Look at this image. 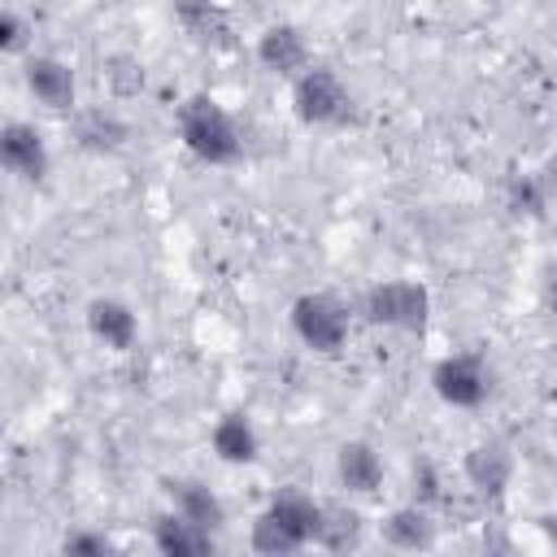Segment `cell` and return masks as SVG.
<instances>
[{"label": "cell", "instance_id": "6da1fadb", "mask_svg": "<svg viewBox=\"0 0 557 557\" xmlns=\"http://www.w3.org/2000/svg\"><path fill=\"white\" fill-rule=\"evenodd\" d=\"M178 135H183V148L209 165H231L244 152V135L235 117L213 96H191L178 104Z\"/></svg>", "mask_w": 557, "mask_h": 557}, {"label": "cell", "instance_id": "7a4b0ae2", "mask_svg": "<svg viewBox=\"0 0 557 557\" xmlns=\"http://www.w3.org/2000/svg\"><path fill=\"white\" fill-rule=\"evenodd\" d=\"M292 104H296V117L305 126H344V122H352V91L326 65H309L305 74L292 78Z\"/></svg>", "mask_w": 557, "mask_h": 557}, {"label": "cell", "instance_id": "3957f363", "mask_svg": "<svg viewBox=\"0 0 557 557\" xmlns=\"http://www.w3.org/2000/svg\"><path fill=\"white\" fill-rule=\"evenodd\" d=\"M426 313H431V292L413 278H383V283L366 287V296H361V318L374 326L422 331Z\"/></svg>", "mask_w": 557, "mask_h": 557}, {"label": "cell", "instance_id": "277c9868", "mask_svg": "<svg viewBox=\"0 0 557 557\" xmlns=\"http://www.w3.org/2000/svg\"><path fill=\"white\" fill-rule=\"evenodd\" d=\"M292 331L313 352H339L348 339V305L331 292H305L292 305Z\"/></svg>", "mask_w": 557, "mask_h": 557}, {"label": "cell", "instance_id": "5b68a950", "mask_svg": "<svg viewBox=\"0 0 557 557\" xmlns=\"http://www.w3.org/2000/svg\"><path fill=\"white\" fill-rule=\"evenodd\" d=\"M431 387L444 405L453 409H474L487 400L492 392V370L479 352H453V357H440L435 370H431Z\"/></svg>", "mask_w": 557, "mask_h": 557}, {"label": "cell", "instance_id": "8992f818", "mask_svg": "<svg viewBox=\"0 0 557 557\" xmlns=\"http://www.w3.org/2000/svg\"><path fill=\"white\" fill-rule=\"evenodd\" d=\"M22 78H26V91L44 109H52V113H74L78 109V83H74V70L61 57H30Z\"/></svg>", "mask_w": 557, "mask_h": 557}, {"label": "cell", "instance_id": "52a82bcc", "mask_svg": "<svg viewBox=\"0 0 557 557\" xmlns=\"http://www.w3.org/2000/svg\"><path fill=\"white\" fill-rule=\"evenodd\" d=\"M0 161H4L9 174L26 178V183H39L48 174V144H44L39 126L4 122V131H0Z\"/></svg>", "mask_w": 557, "mask_h": 557}, {"label": "cell", "instance_id": "ba28073f", "mask_svg": "<svg viewBox=\"0 0 557 557\" xmlns=\"http://www.w3.org/2000/svg\"><path fill=\"white\" fill-rule=\"evenodd\" d=\"M257 61H261V70L283 74V78H296V74H305V70L313 65L305 35H300L296 26H287V22L261 30V39H257Z\"/></svg>", "mask_w": 557, "mask_h": 557}, {"label": "cell", "instance_id": "9c48e42d", "mask_svg": "<svg viewBox=\"0 0 557 557\" xmlns=\"http://www.w3.org/2000/svg\"><path fill=\"white\" fill-rule=\"evenodd\" d=\"M87 331H91L104 348L126 352V348H135V339H139V318H135V309H131L126 300H117V296H96V300L87 305Z\"/></svg>", "mask_w": 557, "mask_h": 557}, {"label": "cell", "instance_id": "30bf717a", "mask_svg": "<svg viewBox=\"0 0 557 557\" xmlns=\"http://www.w3.org/2000/svg\"><path fill=\"white\" fill-rule=\"evenodd\" d=\"M152 544H157V553H165V557H205V553L218 548L213 531L200 527V522H191V518H183L178 509L152 518Z\"/></svg>", "mask_w": 557, "mask_h": 557}, {"label": "cell", "instance_id": "8fae6325", "mask_svg": "<svg viewBox=\"0 0 557 557\" xmlns=\"http://www.w3.org/2000/svg\"><path fill=\"white\" fill-rule=\"evenodd\" d=\"M335 474H339V483L348 492L374 496L383 487V457H379V448L370 440H348L335 453Z\"/></svg>", "mask_w": 557, "mask_h": 557}, {"label": "cell", "instance_id": "7c38bea8", "mask_svg": "<svg viewBox=\"0 0 557 557\" xmlns=\"http://www.w3.org/2000/svg\"><path fill=\"white\" fill-rule=\"evenodd\" d=\"M174 13H178V26H183L196 44H205V48H231V44H235L231 13H226L218 0H178Z\"/></svg>", "mask_w": 557, "mask_h": 557}, {"label": "cell", "instance_id": "4fadbf2b", "mask_svg": "<svg viewBox=\"0 0 557 557\" xmlns=\"http://www.w3.org/2000/svg\"><path fill=\"white\" fill-rule=\"evenodd\" d=\"M165 492H170V505L183 518H191V522H200L209 531H218L226 522V505L218 500V492L209 483H200V479H170Z\"/></svg>", "mask_w": 557, "mask_h": 557}, {"label": "cell", "instance_id": "5bb4252c", "mask_svg": "<svg viewBox=\"0 0 557 557\" xmlns=\"http://www.w3.org/2000/svg\"><path fill=\"white\" fill-rule=\"evenodd\" d=\"M126 122L104 109V104H91V109H74V139L87 148V152H113L126 144Z\"/></svg>", "mask_w": 557, "mask_h": 557}, {"label": "cell", "instance_id": "9a60e30c", "mask_svg": "<svg viewBox=\"0 0 557 557\" xmlns=\"http://www.w3.org/2000/svg\"><path fill=\"white\" fill-rule=\"evenodd\" d=\"M209 444H213V453H218L222 461H231V466H248V461H257V453H261V440H257V426L248 422V413H222V418L213 422Z\"/></svg>", "mask_w": 557, "mask_h": 557}, {"label": "cell", "instance_id": "2e32d148", "mask_svg": "<svg viewBox=\"0 0 557 557\" xmlns=\"http://www.w3.org/2000/svg\"><path fill=\"white\" fill-rule=\"evenodd\" d=\"M461 470H466V479H470L483 496H500L505 483H509V474H513V457H509L505 444H474V448L466 453Z\"/></svg>", "mask_w": 557, "mask_h": 557}, {"label": "cell", "instance_id": "e0dca14e", "mask_svg": "<svg viewBox=\"0 0 557 557\" xmlns=\"http://www.w3.org/2000/svg\"><path fill=\"white\" fill-rule=\"evenodd\" d=\"M383 540L392 548H405V553H418V548H431L435 544V522L426 513V505H400L383 518Z\"/></svg>", "mask_w": 557, "mask_h": 557}, {"label": "cell", "instance_id": "ac0fdd59", "mask_svg": "<svg viewBox=\"0 0 557 557\" xmlns=\"http://www.w3.org/2000/svg\"><path fill=\"white\" fill-rule=\"evenodd\" d=\"M361 531H366V518L357 509H344V505H322V522H318V535L313 544L331 548V553H348L361 544Z\"/></svg>", "mask_w": 557, "mask_h": 557}, {"label": "cell", "instance_id": "d6986e66", "mask_svg": "<svg viewBox=\"0 0 557 557\" xmlns=\"http://www.w3.org/2000/svg\"><path fill=\"white\" fill-rule=\"evenodd\" d=\"M248 540H252V548L265 553V557H287V553H300V548H305V540H300L270 505L252 518V535H248Z\"/></svg>", "mask_w": 557, "mask_h": 557}, {"label": "cell", "instance_id": "ffe728a7", "mask_svg": "<svg viewBox=\"0 0 557 557\" xmlns=\"http://www.w3.org/2000/svg\"><path fill=\"white\" fill-rule=\"evenodd\" d=\"M270 509L305 540V544H313V535H318V522H322V505L313 500V496H305V492H278L274 500H270Z\"/></svg>", "mask_w": 557, "mask_h": 557}, {"label": "cell", "instance_id": "44dd1931", "mask_svg": "<svg viewBox=\"0 0 557 557\" xmlns=\"http://www.w3.org/2000/svg\"><path fill=\"white\" fill-rule=\"evenodd\" d=\"M548 183H544V174H513L509 178V209H518V213H531V218H540L544 213V205H548Z\"/></svg>", "mask_w": 557, "mask_h": 557}, {"label": "cell", "instance_id": "7402d4cb", "mask_svg": "<svg viewBox=\"0 0 557 557\" xmlns=\"http://www.w3.org/2000/svg\"><path fill=\"white\" fill-rule=\"evenodd\" d=\"M22 48H26V22L13 9H4L0 13V52H22Z\"/></svg>", "mask_w": 557, "mask_h": 557}, {"label": "cell", "instance_id": "603a6c76", "mask_svg": "<svg viewBox=\"0 0 557 557\" xmlns=\"http://www.w3.org/2000/svg\"><path fill=\"white\" fill-rule=\"evenodd\" d=\"M413 492H418V505H435L440 500V483H435L431 461H418L413 466Z\"/></svg>", "mask_w": 557, "mask_h": 557}, {"label": "cell", "instance_id": "cb8c5ba5", "mask_svg": "<svg viewBox=\"0 0 557 557\" xmlns=\"http://www.w3.org/2000/svg\"><path fill=\"white\" fill-rule=\"evenodd\" d=\"M65 553H109V540L96 535V531H78L65 540Z\"/></svg>", "mask_w": 557, "mask_h": 557}, {"label": "cell", "instance_id": "d4e9b609", "mask_svg": "<svg viewBox=\"0 0 557 557\" xmlns=\"http://www.w3.org/2000/svg\"><path fill=\"white\" fill-rule=\"evenodd\" d=\"M544 309H548V313L557 318V270H553V274L544 278Z\"/></svg>", "mask_w": 557, "mask_h": 557}, {"label": "cell", "instance_id": "484cf974", "mask_svg": "<svg viewBox=\"0 0 557 557\" xmlns=\"http://www.w3.org/2000/svg\"><path fill=\"white\" fill-rule=\"evenodd\" d=\"M540 527H544V535H548V544L557 548V513H548V518H540Z\"/></svg>", "mask_w": 557, "mask_h": 557}, {"label": "cell", "instance_id": "4316f807", "mask_svg": "<svg viewBox=\"0 0 557 557\" xmlns=\"http://www.w3.org/2000/svg\"><path fill=\"white\" fill-rule=\"evenodd\" d=\"M544 183H548V191L557 196V157H553V161L544 165Z\"/></svg>", "mask_w": 557, "mask_h": 557}]
</instances>
